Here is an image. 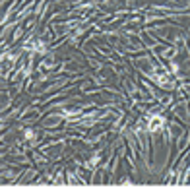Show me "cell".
Segmentation results:
<instances>
[{
    "label": "cell",
    "mask_w": 190,
    "mask_h": 190,
    "mask_svg": "<svg viewBox=\"0 0 190 190\" xmlns=\"http://www.w3.org/2000/svg\"><path fill=\"white\" fill-rule=\"evenodd\" d=\"M163 124H165V118H163V116H153V118L149 120V130H151V132H157V130L163 128Z\"/></svg>",
    "instance_id": "1"
}]
</instances>
